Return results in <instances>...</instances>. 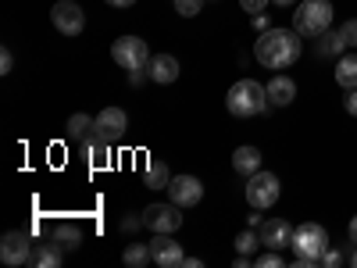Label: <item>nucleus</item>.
Segmentation results:
<instances>
[{
	"mask_svg": "<svg viewBox=\"0 0 357 268\" xmlns=\"http://www.w3.org/2000/svg\"><path fill=\"white\" fill-rule=\"evenodd\" d=\"M296 251V268H307L314 261H321V254L329 251V232H325L318 222H304L301 229H293V244Z\"/></svg>",
	"mask_w": 357,
	"mask_h": 268,
	"instance_id": "obj_3",
	"label": "nucleus"
},
{
	"mask_svg": "<svg viewBox=\"0 0 357 268\" xmlns=\"http://www.w3.org/2000/svg\"><path fill=\"white\" fill-rule=\"evenodd\" d=\"M183 268H204V265H200V258H186V261H183Z\"/></svg>",
	"mask_w": 357,
	"mask_h": 268,
	"instance_id": "obj_36",
	"label": "nucleus"
},
{
	"mask_svg": "<svg viewBox=\"0 0 357 268\" xmlns=\"http://www.w3.org/2000/svg\"><path fill=\"white\" fill-rule=\"evenodd\" d=\"M350 240H354V247H357V215L350 218Z\"/></svg>",
	"mask_w": 357,
	"mask_h": 268,
	"instance_id": "obj_35",
	"label": "nucleus"
},
{
	"mask_svg": "<svg viewBox=\"0 0 357 268\" xmlns=\"http://www.w3.org/2000/svg\"><path fill=\"white\" fill-rule=\"evenodd\" d=\"M257 244H261V232H254L250 225H247V232L236 236V251H240V254H254V251H257Z\"/></svg>",
	"mask_w": 357,
	"mask_h": 268,
	"instance_id": "obj_24",
	"label": "nucleus"
},
{
	"mask_svg": "<svg viewBox=\"0 0 357 268\" xmlns=\"http://www.w3.org/2000/svg\"><path fill=\"white\" fill-rule=\"evenodd\" d=\"M93 129H97V118H89V114H82V111L68 118V136H72V140H86Z\"/></svg>",
	"mask_w": 357,
	"mask_h": 268,
	"instance_id": "obj_20",
	"label": "nucleus"
},
{
	"mask_svg": "<svg viewBox=\"0 0 357 268\" xmlns=\"http://www.w3.org/2000/svg\"><path fill=\"white\" fill-rule=\"evenodd\" d=\"M168 200L178 207H197L204 200V183L197 175H172L168 183Z\"/></svg>",
	"mask_w": 357,
	"mask_h": 268,
	"instance_id": "obj_8",
	"label": "nucleus"
},
{
	"mask_svg": "<svg viewBox=\"0 0 357 268\" xmlns=\"http://www.w3.org/2000/svg\"><path fill=\"white\" fill-rule=\"evenodd\" d=\"M254 265H257V268H282V251H268V254H261Z\"/></svg>",
	"mask_w": 357,
	"mask_h": 268,
	"instance_id": "obj_26",
	"label": "nucleus"
},
{
	"mask_svg": "<svg viewBox=\"0 0 357 268\" xmlns=\"http://www.w3.org/2000/svg\"><path fill=\"white\" fill-rule=\"evenodd\" d=\"M264 89H268V104H272V107H286V104H293V97H296V82H293L289 75H275Z\"/></svg>",
	"mask_w": 357,
	"mask_h": 268,
	"instance_id": "obj_15",
	"label": "nucleus"
},
{
	"mask_svg": "<svg viewBox=\"0 0 357 268\" xmlns=\"http://www.w3.org/2000/svg\"><path fill=\"white\" fill-rule=\"evenodd\" d=\"M232 168L240 172V175H254V172H261V151L257 147H236V154H232Z\"/></svg>",
	"mask_w": 357,
	"mask_h": 268,
	"instance_id": "obj_17",
	"label": "nucleus"
},
{
	"mask_svg": "<svg viewBox=\"0 0 357 268\" xmlns=\"http://www.w3.org/2000/svg\"><path fill=\"white\" fill-rule=\"evenodd\" d=\"M247 225H250V229H254V225H261V215H257V207H254V211L247 215Z\"/></svg>",
	"mask_w": 357,
	"mask_h": 268,
	"instance_id": "obj_33",
	"label": "nucleus"
},
{
	"mask_svg": "<svg viewBox=\"0 0 357 268\" xmlns=\"http://www.w3.org/2000/svg\"><path fill=\"white\" fill-rule=\"evenodd\" d=\"M321 261L329 265V268H336V265H340V251H325V254H321Z\"/></svg>",
	"mask_w": 357,
	"mask_h": 268,
	"instance_id": "obj_30",
	"label": "nucleus"
},
{
	"mask_svg": "<svg viewBox=\"0 0 357 268\" xmlns=\"http://www.w3.org/2000/svg\"><path fill=\"white\" fill-rule=\"evenodd\" d=\"M340 33H343V40H347V47H357V18H350L343 29H340Z\"/></svg>",
	"mask_w": 357,
	"mask_h": 268,
	"instance_id": "obj_27",
	"label": "nucleus"
},
{
	"mask_svg": "<svg viewBox=\"0 0 357 268\" xmlns=\"http://www.w3.org/2000/svg\"><path fill=\"white\" fill-rule=\"evenodd\" d=\"M29 261L40 265V268H54L57 261H61V251L50 247V244H43V247H36V251H33V258H29Z\"/></svg>",
	"mask_w": 357,
	"mask_h": 268,
	"instance_id": "obj_22",
	"label": "nucleus"
},
{
	"mask_svg": "<svg viewBox=\"0 0 357 268\" xmlns=\"http://www.w3.org/2000/svg\"><path fill=\"white\" fill-rule=\"evenodd\" d=\"M225 107L236 118H254V114H261L268 107V89L261 82H254V79H240V82L229 89Z\"/></svg>",
	"mask_w": 357,
	"mask_h": 268,
	"instance_id": "obj_2",
	"label": "nucleus"
},
{
	"mask_svg": "<svg viewBox=\"0 0 357 268\" xmlns=\"http://www.w3.org/2000/svg\"><path fill=\"white\" fill-rule=\"evenodd\" d=\"M329 25H333V4L329 0H304V4L293 11V29L301 36H321Z\"/></svg>",
	"mask_w": 357,
	"mask_h": 268,
	"instance_id": "obj_4",
	"label": "nucleus"
},
{
	"mask_svg": "<svg viewBox=\"0 0 357 268\" xmlns=\"http://www.w3.org/2000/svg\"><path fill=\"white\" fill-rule=\"evenodd\" d=\"M275 4H282V8H289V4H296V0H275Z\"/></svg>",
	"mask_w": 357,
	"mask_h": 268,
	"instance_id": "obj_37",
	"label": "nucleus"
},
{
	"mask_svg": "<svg viewBox=\"0 0 357 268\" xmlns=\"http://www.w3.org/2000/svg\"><path fill=\"white\" fill-rule=\"evenodd\" d=\"M50 18H54V29L61 36H79L86 29V15H82V8L75 4V0H57Z\"/></svg>",
	"mask_w": 357,
	"mask_h": 268,
	"instance_id": "obj_7",
	"label": "nucleus"
},
{
	"mask_svg": "<svg viewBox=\"0 0 357 268\" xmlns=\"http://www.w3.org/2000/svg\"><path fill=\"white\" fill-rule=\"evenodd\" d=\"M261 244H264L268 251L289 247V244H293V225H289L286 218H268V222H261Z\"/></svg>",
	"mask_w": 357,
	"mask_h": 268,
	"instance_id": "obj_12",
	"label": "nucleus"
},
{
	"mask_svg": "<svg viewBox=\"0 0 357 268\" xmlns=\"http://www.w3.org/2000/svg\"><path fill=\"white\" fill-rule=\"evenodd\" d=\"M107 4H111V8H132L136 0H107Z\"/></svg>",
	"mask_w": 357,
	"mask_h": 268,
	"instance_id": "obj_34",
	"label": "nucleus"
},
{
	"mask_svg": "<svg viewBox=\"0 0 357 268\" xmlns=\"http://www.w3.org/2000/svg\"><path fill=\"white\" fill-rule=\"evenodd\" d=\"M151 254L161 268H178L186 261L183 247H178V240H168V232H158V240H151Z\"/></svg>",
	"mask_w": 357,
	"mask_h": 268,
	"instance_id": "obj_13",
	"label": "nucleus"
},
{
	"mask_svg": "<svg viewBox=\"0 0 357 268\" xmlns=\"http://www.w3.org/2000/svg\"><path fill=\"white\" fill-rule=\"evenodd\" d=\"M254 57L264 68H289L301 57V33L296 29H268L254 43Z\"/></svg>",
	"mask_w": 357,
	"mask_h": 268,
	"instance_id": "obj_1",
	"label": "nucleus"
},
{
	"mask_svg": "<svg viewBox=\"0 0 357 268\" xmlns=\"http://www.w3.org/2000/svg\"><path fill=\"white\" fill-rule=\"evenodd\" d=\"M111 140H104L97 129L89 133L86 140H82V154H86V161H89V168H107L111 165Z\"/></svg>",
	"mask_w": 357,
	"mask_h": 268,
	"instance_id": "obj_14",
	"label": "nucleus"
},
{
	"mask_svg": "<svg viewBox=\"0 0 357 268\" xmlns=\"http://www.w3.org/2000/svg\"><path fill=\"white\" fill-rule=\"evenodd\" d=\"M146 72H151L154 82L165 86V82H175V79H178V61H175L172 54H154L151 65H146Z\"/></svg>",
	"mask_w": 357,
	"mask_h": 268,
	"instance_id": "obj_16",
	"label": "nucleus"
},
{
	"mask_svg": "<svg viewBox=\"0 0 357 268\" xmlns=\"http://www.w3.org/2000/svg\"><path fill=\"white\" fill-rule=\"evenodd\" d=\"M143 183L151 186V190H168V183H172L168 165L165 161H151V165H146V172H143Z\"/></svg>",
	"mask_w": 357,
	"mask_h": 268,
	"instance_id": "obj_19",
	"label": "nucleus"
},
{
	"mask_svg": "<svg viewBox=\"0 0 357 268\" xmlns=\"http://www.w3.org/2000/svg\"><path fill=\"white\" fill-rule=\"evenodd\" d=\"M347 111L357 114V89H347Z\"/></svg>",
	"mask_w": 357,
	"mask_h": 268,
	"instance_id": "obj_31",
	"label": "nucleus"
},
{
	"mask_svg": "<svg viewBox=\"0 0 357 268\" xmlns=\"http://www.w3.org/2000/svg\"><path fill=\"white\" fill-rule=\"evenodd\" d=\"M54 236H57V247H79V240H82V232H79V225L75 222H61L54 229Z\"/></svg>",
	"mask_w": 357,
	"mask_h": 268,
	"instance_id": "obj_21",
	"label": "nucleus"
},
{
	"mask_svg": "<svg viewBox=\"0 0 357 268\" xmlns=\"http://www.w3.org/2000/svg\"><path fill=\"white\" fill-rule=\"evenodd\" d=\"M254 25L261 29V33H268V15H264V11H261V15H254Z\"/></svg>",
	"mask_w": 357,
	"mask_h": 268,
	"instance_id": "obj_32",
	"label": "nucleus"
},
{
	"mask_svg": "<svg viewBox=\"0 0 357 268\" xmlns=\"http://www.w3.org/2000/svg\"><path fill=\"white\" fill-rule=\"evenodd\" d=\"M111 57H114V65H122V68H129V72L151 65V50H146V40H139V36H122V40H114Z\"/></svg>",
	"mask_w": 357,
	"mask_h": 268,
	"instance_id": "obj_6",
	"label": "nucleus"
},
{
	"mask_svg": "<svg viewBox=\"0 0 357 268\" xmlns=\"http://www.w3.org/2000/svg\"><path fill=\"white\" fill-rule=\"evenodd\" d=\"M33 258V247H29V232L22 229H11L4 232V240H0V261L4 265H22Z\"/></svg>",
	"mask_w": 357,
	"mask_h": 268,
	"instance_id": "obj_11",
	"label": "nucleus"
},
{
	"mask_svg": "<svg viewBox=\"0 0 357 268\" xmlns=\"http://www.w3.org/2000/svg\"><path fill=\"white\" fill-rule=\"evenodd\" d=\"M97 133H100L104 140H111V143H122L126 133H129V114H126L122 107H104V111L97 114Z\"/></svg>",
	"mask_w": 357,
	"mask_h": 268,
	"instance_id": "obj_10",
	"label": "nucleus"
},
{
	"mask_svg": "<svg viewBox=\"0 0 357 268\" xmlns=\"http://www.w3.org/2000/svg\"><path fill=\"white\" fill-rule=\"evenodd\" d=\"M122 258H126V265H132V268H139V265H146V261H154L151 247H143V244H129Z\"/></svg>",
	"mask_w": 357,
	"mask_h": 268,
	"instance_id": "obj_23",
	"label": "nucleus"
},
{
	"mask_svg": "<svg viewBox=\"0 0 357 268\" xmlns=\"http://www.w3.org/2000/svg\"><path fill=\"white\" fill-rule=\"evenodd\" d=\"M143 225L154 229V232H175L178 225H183V211H178V204H151L143 211Z\"/></svg>",
	"mask_w": 357,
	"mask_h": 268,
	"instance_id": "obj_9",
	"label": "nucleus"
},
{
	"mask_svg": "<svg viewBox=\"0 0 357 268\" xmlns=\"http://www.w3.org/2000/svg\"><path fill=\"white\" fill-rule=\"evenodd\" d=\"M200 8H204V0H175V11L183 15V18H193V15H200Z\"/></svg>",
	"mask_w": 357,
	"mask_h": 268,
	"instance_id": "obj_25",
	"label": "nucleus"
},
{
	"mask_svg": "<svg viewBox=\"0 0 357 268\" xmlns=\"http://www.w3.org/2000/svg\"><path fill=\"white\" fill-rule=\"evenodd\" d=\"M11 68H15V57H11V50H0V72L8 75Z\"/></svg>",
	"mask_w": 357,
	"mask_h": 268,
	"instance_id": "obj_29",
	"label": "nucleus"
},
{
	"mask_svg": "<svg viewBox=\"0 0 357 268\" xmlns=\"http://www.w3.org/2000/svg\"><path fill=\"white\" fill-rule=\"evenodd\" d=\"M354 268H357V254H354Z\"/></svg>",
	"mask_w": 357,
	"mask_h": 268,
	"instance_id": "obj_38",
	"label": "nucleus"
},
{
	"mask_svg": "<svg viewBox=\"0 0 357 268\" xmlns=\"http://www.w3.org/2000/svg\"><path fill=\"white\" fill-rule=\"evenodd\" d=\"M243 4V11H250V15H261L264 8H268V0H240Z\"/></svg>",
	"mask_w": 357,
	"mask_h": 268,
	"instance_id": "obj_28",
	"label": "nucleus"
},
{
	"mask_svg": "<svg viewBox=\"0 0 357 268\" xmlns=\"http://www.w3.org/2000/svg\"><path fill=\"white\" fill-rule=\"evenodd\" d=\"M336 82L343 89H357V54H343L336 61Z\"/></svg>",
	"mask_w": 357,
	"mask_h": 268,
	"instance_id": "obj_18",
	"label": "nucleus"
},
{
	"mask_svg": "<svg viewBox=\"0 0 357 268\" xmlns=\"http://www.w3.org/2000/svg\"><path fill=\"white\" fill-rule=\"evenodd\" d=\"M282 193V183H279V175L272 172H254L250 175V183H247V200L250 207H257V211H268Z\"/></svg>",
	"mask_w": 357,
	"mask_h": 268,
	"instance_id": "obj_5",
	"label": "nucleus"
}]
</instances>
